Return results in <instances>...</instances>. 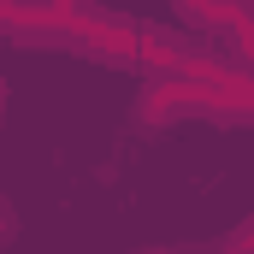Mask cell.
Returning <instances> with one entry per match:
<instances>
[{
  "mask_svg": "<svg viewBox=\"0 0 254 254\" xmlns=\"http://www.w3.org/2000/svg\"><path fill=\"white\" fill-rule=\"evenodd\" d=\"M184 24H249V0H172Z\"/></svg>",
  "mask_w": 254,
  "mask_h": 254,
  "instance_id": "obj_1",
  "label": "cell"
},
{
  "mask_svg": "<svg viewBox=\"0 0 254 254\" xmlns=\"http://www.w3.org/2000/svg\"><path fill=\"white\" fill-rule=\"evenodd\" d=\"M12 243H18V207L0 195V249H12Z\"/></svg>",
  "mask_w": 254,
  "mask_h": 254,
  "instance_id": "obj_2",
  "label": "cell"
},
{
  "mask_svg": "<svg viewBox=\"0 0 254 254\" xmlns=\"http://www.w3.org/2000/svg\"><path fill=\"white\" fill-rule=\"evenodd\" d=\"M142 254H178V249H142Z\"/></svg>",
  "mask_w": 254,
  "mask_h": 254,
  "instance_id": "obj_3",
  "label": "cell"
},
{
  "mask_svg": "<svg viewBox=\"0 0 254 254\" xmlns=\"http://www.w3.org/2000/svg\"><path fill=\"white\" fill-rule=\"evenodd\" d=\"M71 6H83V0H71Z\"/></svg>",
  "mask_w": 254,
  "mask_h": 254,
  "instance_id": "obj_4",
  "label": "cell"
}]
</instances>
